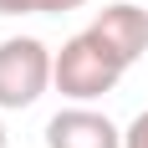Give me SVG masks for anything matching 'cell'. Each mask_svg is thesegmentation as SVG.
<instances>
[{
    "mask_svg": "<svg viewBox=\"0 0 148 148\" xmlns=\"http://www.w3.org/2000/svg\"><path fill=\"white\" fill-rule=\"evenodd\" d=\"M123 72H128V61L112 56L92 31L72 36L56 51V92L66 102H97V97H107L123 82Z\"/></svg>",
    "mask_w": 148,
    "mask_h": 148,
    "instance_id": "6da1fadb",
    "label": "cell"
},
{
    "mask_svg": "<svg viewBox=\"0 0 148 148\" xmlns=\"http://www.w3.org/2000/svg\"><path fill=\"white\" fill-rule=\"evenodd\" d=\"M56 87V51H46L36 36H5L0 41V112L41 102V92Z\"/></svg>",
    "mask_w": 148,
    "mask_h": 148,
    "instance_id": "7a4b0ae2",
    "label": "cell"
},
{
    "mask_svg": "<svg viewBox=\"0 0 148 148\" xmlns=\"http://www.w3.org/2000/svg\"><path fill=\"white\" fill-rule=\"evenodd\" d=\"M46 148H123V128L97 107L72 102L46 123Z\"/></svg>",
    "mask_w": 148,
    "mask_h": 148,
    "instance_id": "3957f363",
    "label": "cell"
},
{
    "mask_svg": "<svg viewBox=\"0 0 148 148\" xmlns=\"http://www.w3.org/2000/svg\"><path fill=\"white\" fill-rule=\"evenodd\" d=\"M87 31L107 46V51H112V56H123L128 66L148 56V10H143V5H133V0L102 5V10H97V21H92Z\"/></svg>",
    "mask_w": 148,
    "mask_h": 148,
    "instance_id": "277c9868",
    "label": "cell"
},
{
    "mask_svg": "<svg viewBox=\"0 0 148 148\" xmlns=\"http://www.w3.org/2000/svg\"><path fill=\"white\" fill-rule=\"evenodd\" d=\"M77 5H87V0H0V15H61Z\"/></svg>",
    "mask_w": 148,
    "mask_h": 148,
    "instance_id": "5b68a950",
    "label": "cell"
},
{
    "mask_svg": "<svg viewBox=\"0 0 148 148\" xmlns=\"http://www.w3.org/2000/svg\"><path fill=\"white\" fill-rule=\"evenodd\" d=\"M123 148H148V107L123 128Z\"/></svg>",
    "mask_w": 148,
    "mask_h": 148,
    "instance_id": "8992f818",
    "label": "cell"
},
{
    "mask_svg": "<svg viewBox=\"0 0 148 148\" xmlns=\"http://www.w3.org/2000/svg\"><path fill=\"white\" fill-rule=\"evenodd\" d=\"M0 148H5V123H0Z\"/></svg>",
    "mask_w": 148,
    "mask_h": 148,
    "instance_id": "52a82bcc",
    "label": "cell"
}]
</instances>
